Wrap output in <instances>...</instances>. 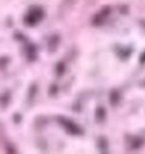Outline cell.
<instances>
[{"mask_svg":"<svg viewBox=\"0 0 145 154\" xmlns=\"http://www.w3.org/2000/svg\"><path fill=\"white\" fill-rule=\"evenodd\" d=\"M42 16H43V12L39 8H34V9H31L30 12L27 14L24 21L28 23L29 26H33V24L37 23L42 19Z\"/></svg>","mask_w":145,"mask_h":154,"instance_id":"obj_1","label":"cell"},{"mask_svg":"<svg viewBox=\"0 0 145 154\" xmlns=\"http://www.w3.org/2000/svg\"><path fill=\"white\" fill-rule=\"evenodd\" d=\"M109 12H110V8H108V7L103 8L99 14H96V16L94 17V21H93V22L95 23V24H102V23L106 21L107 16L109 15Z\"/></svg>","mask_w":145,"mask_h":154,"instance_id":"obj_3","label":"cell"},{"mask_svg":"<svg viewBox=\"0 0 145 154\" xmlns=\"http://www.w3.org/2000/svg\"><path fill=\"white\" fill-rule=\"evenodd\" d=\"M140 60H142V62H144V60H145V52H144V54L142 56V58H140Z\"/></svg>","mask_w":145,"mask_h":154,"instance_id":"obj_4","label":"cell"},{"mask_svg":"<svg viewBox=\"0 0 145 154\" xmlns=\"http://www.w3.org/2000/svg\"><path fill=\"white\" fill-rule=\"evenodd\" d=\"M61 123L64 125V128L70 132V133H72V134H79L81 130L79 129V126L76 125L74 123H72V122H70L68 119H61Z\"/></svg>","mask_w":145,"mask_h":154,"instance_id":"obj_2","label":"cell"}]
</instances>
